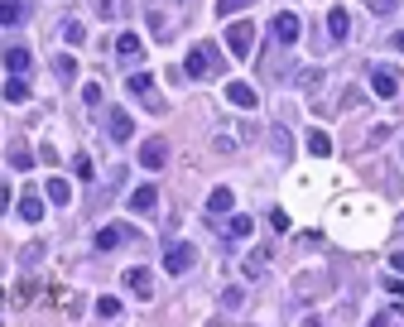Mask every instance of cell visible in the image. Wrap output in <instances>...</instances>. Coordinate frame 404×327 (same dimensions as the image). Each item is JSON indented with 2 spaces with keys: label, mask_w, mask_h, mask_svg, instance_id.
Returning a JSON list of instances; mask_svg holds the SVG:
<instances>
[{
  "label": "cell",
  "mask_w": 404,
  "mask_h": 327,
  "mask_svg": "<svg viewBox=\"0 0 404 327\" xmlns=\"http://www.w3.org/2000/svg\"><path fill=\"white\" fill-rule=\"evenodd\" d=\"M183 73H188V77H217V73H221V58H217V48H212V44H198V48L188 53Z\"/></svg>",
  "instance_id": "1"
},
{
  "label": "cell",
  "mask_w": 404,
  "mask_h": 327,
  "mask_svg": "<svg viewBox=\"0 0 404 327\" xmlns=\"http://www.w3.org/2000/svg\"><path fill=\"white\" fill-rule=\"evenodd\" d=\"M226 48L236 53V58H255L250 48H255V24L250 19H236L231 29H226Z\"/></svg>",
  "instance_id": "2"
},
{
  "label": "cell",
  "mask_w": 404,
  "mask_h": 327,
  "mask_svg": "<svg viewBox=\"0 0 404 327\" xmlns=\"http://www.w3.org/2000/svg\"><path fill=\"white\" fill-rule=\"evenodd\" d=\"M193 260H198V250H193L188 241H178V245H169V250H164V270H169V274H188V270H193Z\"/></svg>",
  "instance_id": "3"
},
{
  "label": "cell",
  "mask_w": 404,
  "mask_h": 327,
  "mask_svg": "<svg viewBox=\"0 0 404 327\" xmlns=\"http://www.w3.org/2000/svg\"><path fill=\"white\" fill-rule=\"evenodd\" d=\"M164 164H169V140H164V135L145 140V144H140V169H164Z\"/></svg>",
  "instance_id": "4"
},
{
  "label": "cell",
  "mask_w": 404,
  "mask_h": 327,
  "mask_svg": "<svg viewBox=\"0 0 404 327\" xmlns=\"http://www.w3.org/2000/svg\"><path fill=\"white\" fill-rule=\"evenodd\" d=\"M29 15H34V0H0V24L19 29V24H29Z\"/></svg>",
  "instance_id": "5"
},
{
  "label": "cell",
  "mask_w": 404,
  "mask_h": 327,
  "mask_svg": "<svg viewBox=\"0 0 404 327\" xmlns=\"http://www.w3.org/2000/svg\"><path fill=\"white\" fill-rule=\"evenodd\" d=\"M371 92L385 97V102L400 97V73H395V68H376V73H371Z\"/></svg>",
  "instance_id": "6"
},
{
  "label": "cell",
  "mask_w": 404,
  "mask_h": 327,
  "mask_svg": "<svg viewBox=\"0 0 404 327\" xmlns=\"http://www.w3.org/2000/svg\"><path fill=\"white\" fill-rule=\"evenodd\" d=\"M125 241H135V231H130V226H120V221H116V226H101V231H97V250H120Z\"/></svg>",
  "instance_id": "7"
},
{
  "label": "cell",
  "mask_w": 404,
  "mask_h": 327,
  "mask_svg": "<svg viewBox=\"0 0 404 327\" xmlns=\"http://www.w3.org/2000/svg\"><path fill=\"white\" fill-rule=\"evenodd\" d=\"M299 34H303L299 15H294V10H284V15H279V19H275V39H279V44H284V48H289V44H299Z\"/></svg>",
  "instance_id": "8"
},
{
  "label": "cell",
  "mask_w": 404,
  "mask_h": 327,
  "mask_svg": "<svg viewBox=\"0 0 404 327\" xmlns=\"http://www.w3.org/2000/svg\"><path fill=\"white\" fill-rule=\"evenodd\" d=\"M125 87H130V97H145L149 111H164L159 97H149V92H154V77H149V73H130V82H125Z\"/></svg>",
  "instance_id": "9"
},
{
  "label": "cell",
  "mask_w": 404,
  "mask_h": 327,
  "mask_svg": "<svg viewBox=\"0 0 404 327\" xmlns=\"http://www.w3.org/2000/svg\"><path fill=\"white\" fill-rule=\"evenodd\" d=\"M347 34H351V15H347L342 5H332V10H327V39H332V44H342Z\"/></svg>",
  "instance_id": "10"
},
{
  "label": "cell",
  "mask_w": 404,
  "mask_h": 327,
  "mask_svg": "<svg viewBox=\"0 0 404 327\" xmlns=\"http://www.w3.org/2000/svg\"><path fill=\"white\" fill-rule=\"evenodd\" d=\"M106 125H111V140H116V144H125V140L135 135V120H130V111H111V115H106Z\"/></svg>",
  "instance_id": "11"
},
{
  "label": "cell",
  "mask_w": 404,
  "mask_h": 327,
  "mask_svg": "<svg viewBox=\"0 0 404 327\" xmlns=\"http://www.w3.org/2000/svg\"><path fill=\"white\" fill-rule=\"evenodd\" d=\"M154 203H159V188H135L125 207H130L135 217H149V212H154Z\"/></svg>",
  "instance_id": "12"
},
{
  "label": "cell",
  "mask_w": 404,
  "mask_h": 327,
  "mask_svg": "<svg viewBox=\"0 0 404 327\" xmlns=\"http://www.w3.org/2000/svg\"><path fill=\"white\" fill-rule=\"evenodd\" d=\"M125 289H130V294L145 303V299L154 294V279H149V270H125Z\"/></svg>",
  "instance_id": "13"
},
{
  "label": "cell",
  "mask_w": 404,
  "mask_h": 327,
  "mask_svg": "<svg viewBox=\"0 0 404 327\" xmlns=\"http://www.w3.org/2000/svg\"><path fill=\"white\" fill-rule=\"evenodd\" d=\"M226 97H231V106H241V111H250L255 102H260V92H255L250 82H231V87H226Z\"/></svg>",
  "instance_id": "14"
},
{
  "label": "cell",
  "mask_w": 404,
  "mask_h": 327,
  "mask_svg": "<svg viewBox=\"0 0 404 327\" xmlns=\"http://www.w3.org/2000/svg\"><path fill=\"white\" fill-rule=\"evenodd\" d=\"M10 106H19V102H29V82H24V73H10V82H5V92H0Z\"/></svg>",
  "instance_id": "15"
},
{
  "label": "cell",
  "mask_w": 404,
  "mask_h": 327,
  "mask_svg": "<svg viewBox=\"0 0 404 327\" xmlns=\"http://www.w3.org/2000/svg\"><path fill=\"white\" fill-rule=\"evenodd\" d=\"M29 63H34V58H29L24 44H10V48H5V68H10V73H29Z\"/></svg>",
  "instance_id": "16"
},
{
  "label": "cell",
  "mask_w": 404,
  "mask_h": 327,
  "mask_svg": "<svg viewBox=\"0 0 404 327\" xmlns=\"http://www.w3.org/2000/svg\"><path fill=\"white\" fill-rule=\"evenodd\" d=\"M231 203H236V198H231V188H217V193L207 198V217H212V221L226 217V212H231Z\"/></svg>",
  "instance_id": "17"
},
{
  "label": "cell",
  "mask_w": 404,
  "mask_h": 327,
  "mask_svg": "<svg viewBox=\"0 0 404 327\" xmlns=\"http://www.w3.org/2000/svg\"><path fill=\"white\" fill-rule=\"evenodd\" d=\"M53 77H58V82H73V77H77V58H73V53H58V58H53Z\"/></svg>",
  "instance_id": "18"
},
{
  "label": "cell",
  "mask_w": 404,
  "mask_h": 327,
  "mask_svg": "<svg viewBox=\"0 0 404 327\" xmlns=\"http://www.w3.org/2000/svg\"><path fill=\"white\" fill-rule=\"evenodd\" d=\"M48 203L68 207V203H73V183H68V178H48Z\"/></svg>",
  "instance_id": "19"
},
{
  "label": "cell",
  "mask_w": 404,
  "mask_h": 327,
  "mask_svg": "<svg viewBox=\"0 0 404 327\" xmlns=\"http://www.w3.org/2000/svg\"><path fill=\"white\" fill-rule=\"evenodd\" d=\"M19 217L39 221V217H44V198H39V193H24V198H19Z\"/></svg>",
  "instance_id": "20"
},
{
  "label": "cell",
  "mask_w": 404,
  "mask_h": 327,
  "mask_svg": "<svg viewBox=\"0 0 404 327\" xmlns=\"http://www.w3.org/2000/svg\"><path fill=\"white\" fill-rule=\"evenodd\" d=\"M116 58H125V63L140 58V34H120V39H116Z\"/></svg>",
  "instance_id": "21"
},
{
  "label": "cell",
  "mask_w": 404,
  "mask_h": 327,
  "mask_svg": "<svg viewBox=\"0 0 404 327\" xmlns=\"http://www.w3.org/2000/svg\"><path fill=\"white\" fill-rule=\"evenodd\" d=\"M10 169H34V149L29 144H10Z\"/></svg>",
  "instance_id": "22"
},
{
  "label": "cell",
  "mask_w": 404,
  "mask_h": 327,
  "mask_svg": "<svg viewBox=\"0 0 404 327\" xmlns=\"http://www.w3.org/2000/svg\"><path fill=\"white\" fill-rule=\"evenodd\" d=\"M250 231H255V221H250V217H231V226H226V236H231V241H246Z\"/></svg>",
  "instance_id": "23"
},
{
  "label": "cell",
  "mask_w": 404,
  "mask_h": 327,
  "mask_svg": "<svg viewBox=\"0 0 404 327\" xmlns=\"http://www.w3.org/2000/svg\"><path fill=\"white\" fill-rule=\"evenodd\" d=\"M308 154H318V159H322V154H332V140H327L322 130H313V135H308Z\"/></svg>",
  "instance_id": "24"
},
{
  "label": "cell",
  "mask_w": 404,
  "mask_h": 327,
  "mask_svg": "<svg viewBox=\"0 0 404 327\" xmlns=\"http://www.w3.org/2000/svg\"><path fill=\"white\" fill-rule=\"evenodd\" d=\"M63 39H68V44H82V39H87V29H82L77 19H63Z\"/></svg>",
  "instance_id": "25"
},
{
  "label": "cell",
  "mask_w": 404,
  "mask_h": 327,
  "mask_svg": "<svg viewBox=\"0 0 404 327\" xmlns=\"http://www.w3.org/2000/svg\"><path fill=\"white\" fill-rule=\"evenodd\" d=\"M97 313H101V318H120V299H111V294L97 299Z\"/></svg>",
  "instance_id": "26"
},
{
  "label": "cell",
  "mask_w": 404,
  "mask_h": 327,
  "mask_svg": "<svg viewBox=\"0 0 404 327\" xmlns=\"http://www.w3.org/2000/svg\"><path fill=\"white\" fill-rule=\"evenodd\" d=\"M73 174H77V178H92V159H87V154H73Z\"/></svg>",
  "instance_id": "27"
},
{
  "label": "cell",
  "mask_w": 404,
  "mask_h": 327,
  "mask_svg": "<svg viewBox=\"0 0 404 327\" xmlns=\"http://www.w3.org/2000/svg\"><path fill=\"white\" fill-rule=\"evenodd\" d=\"M246 5H255V0H217V15H236V10H246Z\"/></svg>",
  "instance_id": "28"
},
{
  "label": "cell",
  "mask_w": 404,
  "mask_h": 327,
  "mask_svg": "<svg viewBox=\"0 0 404 327\" xmlns=\"http://www.w3.org/2000/svg\"><path fill=\"white\" fill-rule=\"evenodd\" d=\"M82 102H87V106H97V102H101V82H87V87H82Z\"/></svg>",
  "instance_id": "29"
},
{
  "label": "cell",
  "mask_w": 404,
  "mask_h": 327,
  "mask_svg": "<svg viewBox=\"0 0 404 327\" xmlns=\"http://www.w3.org/2000/svg\"><path fill=\"white\" fill-rule=\"evenodd\" d=\"M385 135H390V125H371V135H366V144H371V149H376V144H380V140H385Z\"/></svg>",
  "instance_id": "30"
},
{
  "label": "cell",
  "mask_w": 404,
  "mask_h": 327,
  "mask_svg": "<svg viewBox=\"0 0 404 327\" xmlns=\"http://www.w3.org/2000/svg\"><path fill=\"white\" fill-rule=\"evenodd\" d=\"M270 226L275 231H289V212H270Z\"/></svg>",
  "instance_id": "31"
},
{
  "label": "cell",
  "mask_w": 404,
  "mask_h": 327,
  "mask_svg": "<svg viewBox=\"0 0 404 327\" xmlns=\"http://www.w3.org/2000/svg\"><path fill=\"white\" fill-rule=\"evenodd\" d=\"M366 5H371L376 15H390V10H395V0H366Z\"/></svg>",
  "instance_id": "32"
},
{
  "label": "cell",
  "mask_w": 404,
  "mask_h": 327,
  "mask_svg": "<svg viewBox=\"0 0 404 327\" xmlns=\"http://www.w3.org/2000/svg\"><path fill=\"white\" fill-rule=\"evenodd\" d=\"M385 289H390V294H404V279L400 274H385Z\"/></svg>",
  "instance_id": "33"
},
{
  "label": "cell",
  "mask_w": 404,
  "mask_h": 327,
  "mask_svg": "<svg viewBox=\"0 0 404 327\" xmlns=\"http://www.w3.org/2000/svg\"><path fill=\"white\" fill-rule=\"evenodd\" d=\"M390 265H395V274H404V250H395V260H390Z\"/></svg>",
  "instance_id": "34"
},
{
  "label": "cell",
  "mask_w": 404,
  "mask_h": 327,
  "mask_svg": "<svg viewBox=\"0 0 404 327\" xmlns=\"http://www.w3.org/2000/svg\"><path fill=\"white\" fill-rule=\"evenodd\" d=\"M5 207H10V188L0 183V212H5Z\"/></svg>",
  "instance_id": "35"
},
{
  "label": "cell",
  "mask_w": 404,
  "mask_h": 327,
  "mask_svg": "<svg viewBox=\"0 0 404 327\" xmlns=\"http://www.w3.org/2000/svg\"><path fill=\"white\" fill-rule=\"evenodd\" d=\"M390 44H395V48H400V53H404V29H400V34H395V39H390Z\"/></svg>",
  "instance_id": "36"
},
{
  "label": "cell",
  "mask_w": 404,
  "mask_h": 327,
  "mask_svg": "<svg viewBox=\"0 0 404 327\" xmlns=\"http://www.w3.org/2000/svg\"><path fill=\"white\" fill-rule=\"evenodd\" d=\"M400 154H404V144H400Z\"/></svg>",
  "instance_id": "37"
}]
</instances>
